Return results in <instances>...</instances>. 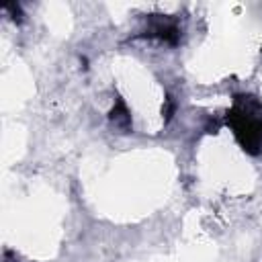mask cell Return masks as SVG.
I'll list each match as a JSON object with an SVG mask.
<instances>
[{"label": "cell", "instance_id": "6da1fadb", "mask_svg": "<svg viewBox=\"0 0 262 262\" xmlns=\"http://www.w3.org/2000/svg\"><path fill=\"white\" fill-rule=\"evenodd\" d=\"M227 123L233 127L237 141L248 154H258L262 149V104L256 96H235L227 113Z\"/></svg>", "mask_w": 262, "mask_h": 262}, {"label": "cell", "instance_id": "7a4b0ae2", "mask_svg": "<svg viewBox=\"0 0 262 262\" xmlns=\"http://www.w3.org/2000/svg\"><path fill=\"white\" fill-rule=\"evenodd\" d=\"M145 37H156L160 41H166L170 45H176L178 39H180V29L174 23H170V20H158V23H154L145 31Z\"/></svg>", "mask_w": 262, "mask_h": 262}, {"label": "cell", "instance_id": "3957f363", "mask_svg": "<svg viewBox=\"0 0 262 262\" xmlns=\"http://www.w3.org/2000/svg\"><path fill=\"white\" fill-rule=\"evenodd\" d=\"M111 121L119 127V129H129V125H131V117H129V111H127V106H125V102L119 98L117 102H115V106H113V111H111Z\"/></svg>", "mask_w": 262, "mask_h": 262}]
</instances>
